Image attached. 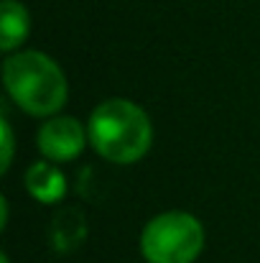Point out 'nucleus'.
<instances>
[{
    "label": "nucleus",
    "instance_id": "1",
    "mask_svg": "<svg viewBox=\"0 0 260 263\" xmlns=\"http://www.w3.org/2000/svg\"><path fill=\"white\" fill-rule=\"evenodd\" d=\"M87 136L102 159L112 164H135L148 154L153 128L135 102L107 100L92 112Z\"/></svg>",
    "mask_w": 260,
    "mask_h": 263
},
{
    "label": "nucleus",
    "instance_id": "2",
    "mask_svg": "<svg viewBox=\"0 0 260 263\" xmlns=\"http://www.w3.org/2000/svg\"><path fill=\"white\" fill-rule=\"evenodd\" d=\"M5 89L28 115H54L67 102V77L54 59L41 51H21L5 59Z\"/></svg>",
    "mask_w": 260,
    "mask_h": 263
},
{
    "label": "nucleus",
    "instance_id": "3",
    "mask_svg": "<svg viewBox=\"0 0 260 263\" xmlns=\"http://www.w3.org/2000/svg\"><path fill=\"white\" fill-rule=\"evenodd\" d=\"M204 248V228L189 212H164L141 235V253L148 263H194Z\"/></svg>",
    "mask_w": 260,
    "mask_h": 263
},
{
    "label": "nucleus",
    "instance_id": "4",
    "mask_svg": "<svg viewBox=\"0 0 260 263\" xmlns=\"http://www.w3.org/2000/svg\"><path fill=\"white\" fill-rule=\"evenodd\" d=\"M85 148V128L74 118H51L38 130V151L49 161H72Z\"/></svg>",
    "mask_w": 260,
    "mask_h": 263
},
{
    "label": "nucleus",
    "instance_id": "5",
    "mask_svg": "<svg viewBox=\"0 0 260 263\" xmlns=\"http://www.w3.org/2000/svg\"><path fill=\"white\" fill-rule=\"evenodd\" d=\"M26 189L31 192L33 199L54 204L67 194V179L51 164H33L26 172Z\"/></svg>",
    "mask_w": 260,
    "mask_h": 263
},
{
    "label": "nucleus",
    "instance_id": "6",
    "mask_svg": "<svg viewBox=\"0 0 260 263\" xmlns=\"http://www.w3.org/2000/svg\"><path fill=\"white\" fill-rule=\"evenodd\" d=\"M31 21L28 13L21 3L15 0H3V23H0V49L8 54L13 49H18L26 36H28Z\"/></svg>",
    "mask_w": 260,
    "mask_h": 263
},
{
    "label": "nucleus",
    "instance_id": "7",
    "mask_svg": "<svg viewBox=\"0 0 260 263\" xmlns=\"http://www.w3.org/2000/svg\"><path fill=\"white\" fill-rule=\"evenodd\" d=\"M0 133H3V174L10 169V161H13V133H10V125L3 120L0 123Z\"/></svg>",
    "mask_w": 260,
    "mask_h": 263
},
{
    "label": "nucleus",
    "instance_id": "8",
    "mask_svg": "<svg viewBox=\"0 0 260 263\" xmlns=\"http://www.w3.org/2000/svg\"><path fill=\"white\" fill-rule=\"evenodd\" d=\"M0 263H8V256H0Z\"/></svg>",
    "mask_w": 260,
    "mask_h": 263
}]
</instances>
